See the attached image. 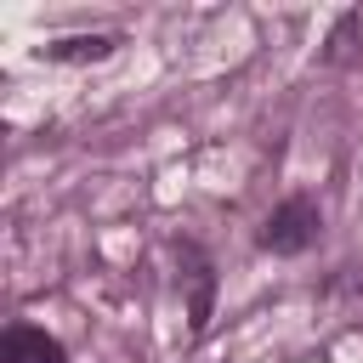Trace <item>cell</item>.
<instances>
[{
	"label": "cell",
	"mask_w": 363,
	"mask_h": 363,
	"mask_svg": "<svg viewBox=\"0 0 363 363\" xmlns=\"http://www.w3.org/2000/svg\"><path fill=\"white\" fill-rule=\"evenodd\" d=\"M312 238H318V210H312V199L278 204V210L267 216V227H261V250H278V255H295V250H306Z\"/></svg>",
	"instance_id": "6da1fadb"
},
{
	"label": "cell",
	"mask_w": 363,
	"mask_h": 363,
	"mask_svg": "<svg viewBox=\"0 0 363 363\" xmlns=\"http://www.w3.org/2000/svg\"><path fill=\"white\" fill-rule=\"evenodd\" d=\"M0 363H68V352H62V340H51L34 323H11L0 335Z\"/></svg>",
	"instance_id": "7a4b0ae2"
},
{
	"label": "cell",
	"mask_w": 363,
	"mask_h": 363,
	"mask_svg": "<svg viewBox=\"0 0 363 363\" xmlns=\"http://www.w3.org/2000/svg\"><path fill=\"white\" fill-rule=\"evenodd\" d=\"M108 51H113V40H108V34H91V40L79 34V40H57V45H45V57H51V62H85V57L96 62V57H108Z\"/></svg>",
	"instance_id": "3957f363"
}]
</instances>
